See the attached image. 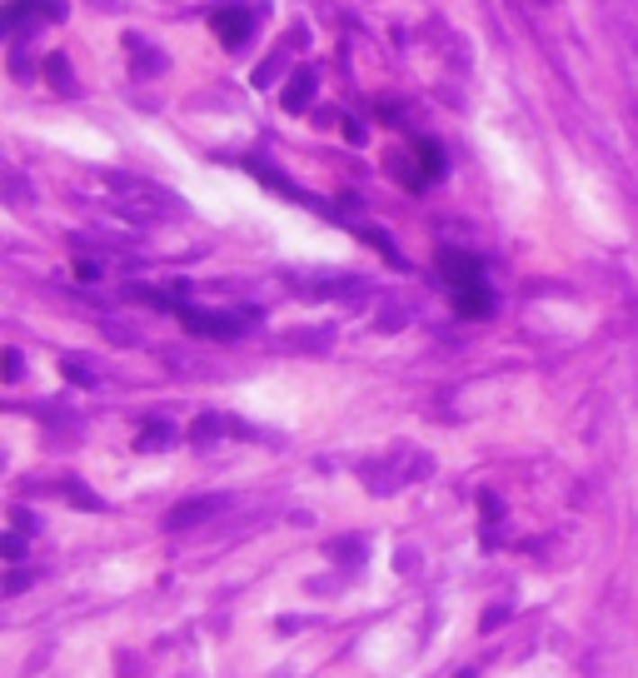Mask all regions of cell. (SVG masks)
I'll return each instance as SVG.
<instances>
[{
    "instance_id": "cell-1",
    "label": "cell",
    "mask_w": 638,
    "mask_h": 678,
    "mask_svg": "<svg viewBox=\"0 0 638 678\" xmlns=\"http://www.w3.org/2000/svg\"><path fill=\"white\" fill-rule=\"evenodd\" d=\"M110 190H115V210H120L125 220H135V225H150V220H165V215H175V210H180V200H175V194L155 190V185H145V180H130V175H115V180H110Z\"/></svg>"
},
{
    "instance_id": "cell-2",
    "label": "cell",
    "mask_w": 638,
    "mask_h": 678,
    "mask_svg": "<svg viewBox=\"0 0 638 678\" xmlns=\"http://www.w3.org/2000/svg\"><path fill=\"white\" fill-rule=\"evenodd\" d=\"M255 25H260V11H255V5H220V11L210 15V31H215L229 50H239V45L255 35Z\"/></svg>"
},
{
    "instance_id": "cell-3",
    "label": "cell",
    "mask_w": 638,
    "mask_h": 678,
    "mask_svg": "<svg viewBox=\"0 0 638 678\" xmlns=\"http://www.w3.org/2000/svg\"><path fill=\"white\" fill-rule=\"evenodd\" d=\"M439 275L449 290H469V285H484V265L464 249H439Z\"/></svg>"
},
{
    "instance_id": "cell-4",
    "label": "cell",
    "mask_w": 638,
    "mask_h": 678,
    "mask_svg": "<svg viewBox=\"0 0 638 678\" xmlns=\"http://www.w3.org/2000/svg\"><path fill=\"white\" fill-rule=\"evenodd\" d=\"M180 320L190 324L195 334H215V339H235V334L245 330V320H239V314H205V310H184Z\"/></svg>"
},
{
    "instance_id": "cell-5",
    "label": "cell",
    "mask_w": 638,
    "mask_h": 678,
    "mask_svg": "<svg viewBox=\"0 0 638 678\" xmlns=\"http://www.w3.org/2000/svg\"><path fill=\"white\" fill-rule=\"evenodd\" d=\"M319 95V76H314L310 65H304V70H294L290 76V86H284V110H294V115H300V110H310V100Z\"/></svg>"
},
{
    "instance_id": "cell-6",
    "label": "cell",
    "mask_w": 638,
    "mask_h": 678,
    "mask_svg": "<svg viewBox=\"0 0 638 678\" xmlns=\"http://www.w3.org/2000/svg\"><path fill=\"white\" fill-rule=\"evenodd\" d=\"M454 310L464 314V320H484V314H494V290H489V285L454 290Z\"/></svg>"
},
{
    "instance_id": "cell-7",
    "label": "cell",
    "mask_w": 638,
    "mask_h": 678,
    "mask_svg": "<svg viewBox=\"0 0 638 678\" xmlns=\"http://www.w3.org/2000/svg\"><path fill=\"white\" fill-rule=\"evenodd\" d=\"M220 504H225V499H184V504L170 514V529H190V524H200V519H210Z\"/></svg>"
},
{
    "instance_id": "cell-8",
    "label": "cell",
    "mask_w": 638,
    "mask_h": 678,
    "mask_svg": "<svg viewBox=\"0 0 638 678\" xmlns=\"http://www.w3.org/2000/svg\"><path fill=\"white\" fill-rule=\"evenodd\" d=\"M414 155H419V170H424V180H434V175H444V150H439V145L419 140V145H414Z\"/></svg>"
},
{
    "instance_id": "cell-9",
    "label": "cell",
    "mask_w": 638,
    "mask_h": 678,
    "mask_svg": "<svg viewBox=\"0 0 638 678\" xmlns=\"http://www.w3.org/2000/svg\"><path fill=\"white\" fill-rule=\"evenodd\" d=\"M45 76L55 80V90H76V80H70V60H66V55H50V60H45Z\"/></svg>"
},
{
    "instance_id": "cell-10",
    "label": "cell",
    "mask_w": 638,
    "mask_h": 678,
    "mask_svg": "<svg viewBox=\"0 0 638 678\" xmlns=\"http://www.w3.org/2000/svg\"><path fill=\"white\" fill-rule=\"evenodd\" d=\"M0 554H5L11 564H21V559H25V538H21V529H11V534L0 538Z\"/></svg>"
},
{
    "instance_id": "cell-11",
    "label": "cell",
    "mask_w": 638,
    "mask_h": 678,
    "mask_svg": "<svg viewBox=\"0 0 638 678\" xmlns=\"http://www.w3.org/2000/svg\"><path fill=\"white\" fill-rule=\"evenodd\" d=\"M165 444H170V424H150L140 434V449H165Z\"/></svg>"
},
{
    "instance_id": "cell-12",
    "label": "cell",
    "mask_w": 638,
    "mask_h": 678,
    "mask_svg": "<svg viewBox=\"0 0 638 678\" xmlns=\"http://www.w3.org/2000/svg\"><path fill=\"white\" fill-rule=\"evenodd\" d=\"M190 434H195V444H210L220 434V420H215V414H205V420H195V429H190Z\"/></svg>"
},
{
    "instance_id": "cell-13",
    "label": "cell",
    "mask_w": 638,
    "mask_h": 678,
    "mask_svg": "<svg viewBox=\"0 0 638 678\" xmlns=\"http://www.w3.org/2000/svg\"><path fill=\"white\" fill-rule=\"evenodd\" d=\"M274 76H280V55H274V60H265L260 70H255V86H270Z\"/></svg>"
},
{
    "instance_id": "cell-14",
    "label": "cell",
    "mask_w": 638,
    "mask_h": 678,
    "mask_svg": "<svg viewBox=\"0 0 638 678\" xmlns=\"http://www.w3.org/2000/svg\"><path fill=\"white\" fill-rule=\"evenodd\" d=\"M5 379H21V355L15 349H5Z\"/></svg>"
}]
</instances>
